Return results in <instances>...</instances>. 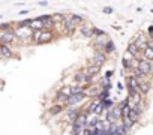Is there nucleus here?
I'll list each match as a JSON object with an SVG mask.
<instances>
[{
	"label": "nucleus",
	"mask_w": 153,
	"mask_h": 135,
	"mask_svg": "<svg viewBox=\"0 0 153 135\" xmlns=\"http://www.w3.org/2000/svg\"><path fill=\"white\" fill-rule=\"evenodd\" d=\"M69 89H71V95H81L86 90L84 86H80V84H71Z\"/></svg>",
	"instance_id": "obj_20"
},
{
	"label": "nucleus",
	"mask_w": 153,
	"mask_h": 135,
	"mask_svg": "<svg viewBox=\"0 0 153 135\" xmlns=\"http://www.w3.org/2000/svg\"><path fill=\"white\" fill-rule=\"evenodd\" d=\"M39 5L41 6H47V2H45V0H42V2H39Z\"/></svg>",
	"instance_id": "obj_41"
},
{
	"label": "nucleus",
	"mask_w": 153,
	"mask_h": 135,
	"mask_svg": "<svg viewBox=\"0 0 153 135\" xmlns=\"http://www.w3.org/2000/svg\"><path fill=\"white\" fill-rule=\"evenodd\" d=\"M29 29H30L32 32H36V30H44V24H42V21H39L38 18H32Z\"/></svg>",
	"instance_id": "obj_17"
},
{
	"label": "nucleus",
	"mask_w": 153,
	"mask_h": 135,
	"mask_svg": "<svg viewBox=\"0 0 153 135\" xmlns=\"http://www.w3.org/2000/svg\"><path fill=\"white\" fill-rule=\"evenodd\" d=\"M141 53H143V59H144V60H147V62H153V48L146 47Z\"/></svg>",
	"instance_id": "obj_24"
},
{
	"label": "nucleus",
	"mask_w": 153,
	"mask_h": 135,
	"mask_svg": "<svg viewBox=\"0 0 153 135\" xmlns=\"http://www.w3.org/2000/svg\"><path fill=\"white\" fill-rule=\"evenodd\" d=\"M147 41H149V39L146 38V35H144V33H138V35L132 39V42L138 47V50H140V51H143V50L147 47Z\"/></svg>",
	"instance_id": "obj_9"
},
{
	"label": "nucleus",
	"mask_w": 153,
	"mask_h": 135,
	"mask_svg": "<svg viewBox=\"0 0 153 135\" xmlns=\"http://www.w3.org/2000/svg\"><path fill=\"white\" fill-rule=\"evenodd\" d=\"M126 53H129L131 56H132V57H135V59H140V50H138V47H137V45L132 42V41H131L129 44H128V50H126Z\"/></svg>",
	"instance_id": "obj_12"
},
{
	"label": "nucleus",
	"mask_w": 153,
	"mask_h": 135,
	"mask_svg": "<svg viewBox=\"0 0 153 135\" xmlns=\"http://www.w3.org/2000/svg\"><path fill=\"white\" fill-rule=\"evenodd\" d=\"M104 111H105V110H104V107L101 105V101H99V104L96 105V108H95V111H93V114H92V116H98V117H99Z\"/></svg>",
	"instance_id": "obj_30"
},
{
	"label": "nucleus",
	"mask_w": 153,
	"mask_h": 135,
	"mask_svg": "<svg viewBox=\"0 0 153 135\" xmlns=\"http://www.w3.org/2000/svg\"><path fill=\"white\" fill-rule=\"evenodd\" d=\"M63 14H51V20L54 21V24L56 22H62V20H63Z\"/></svg>",
	"instance_id": "obj_32"
},
{
	"label": "nucleus",
	"mask_w": 153,
	"mask_h": 135,
	"mask_svg": "<svg viewBox=\"0 0 153 135\" xmlns=\"http://www.w3.org/2000/svg\"><path fill=\"white\" fill-rule=\"evenodd\" d=\"M26 14H29V11H27V9H24V11H20V15H26Z\"/></svg>",
	"instance_id": "obj_39"
},
{
	"label": "nucleus",
	"mask_w": 153,
	"mask_h": 135,
	"mask_svg": "<svg viewBox=\"0 0 153 135\" xmlns=\"http://www.w3.org/2000/svg\"><path fill=\"white\" fill-rule=\"evenodd\" d=\"M65 110V105H60V104H53L48 110V114L50 116H59L60 112Z\"/></svg>",
	"instance_id": "obj_14"
},
{
	"label": "nucleus",
	"mask_w": 153,
	"mask_h": 135,
	"mask_svg": "<svg viewBox=\"0 0 153 135\" xmlns=\"http://www.w3.org/2000/svg\"><path fill=\"white\" fill-rule=\"evenodd\" d=\"M81 135H96V129H95V131H89V129H83Z\"/></svg>",
	"instance_id": "obj_35"
},
{
	"label": "nucleus",
	"mask_w": 153,
	"mask_h": 135,
	"mask_svg": "<svg viewBox=\"0 0 153 135\" xmlns=\"http://www.w3.org/2000/svg\"><path fill=\"white\" fill-rule=\"evenodd\" d=\"M0 54H2V57H5V59H11L14 56L9 45H2V44H0Z\"/></svg>",
	"instance_id": "obj_16"
},
{
	"label": "nucleus",
	"mask_w": 153,
	"mask_h": 135,
	"mask_svg": "<svg viewBox=\"0 0 153 135\" xmlns=\"http://www.w3.org/2000/svg\"><path fill=\"white\" fill-rule=\"evenodd\" d=\"M110 90L111 89H101L99 90V95H98V101H104V99H108L110 98Z\"/></svg>",
	"instance_id": "obj_25"
},
{
	"label": "nucleus",
	"mask_w": 153,
	"mask_h": 135,
	"mask_svg": "<svg viewBox=\"0 0 153 135\" xmlns=\"http://www.w3.org/2000/svg\"><path fill=\"white\" fill-rule=\"evenodd\" d=\"M80 33H81L83 38H92V27L83 24V26L80 27Z\"/></svg>",
	"instance_id": "obj_22"
},
{
	"label": "nucleus",
	"mask_w": 153,
	"mask_h": 135,
	"mask_svg": "<svg viewBox=\"0 0 153 135\" xmlns=\"http://www.w3.org/2000/svg\"><path fill=\"white\" fill-rule=\"evenodd\" d=\"M105 32L102 30V29H98V27H92V36H101V35H104Z\"/></svg>",
	"instance_id": "obj_34"
},
{
	"label": "nucleus",
	"mask_w": 153,
	"mask_h": 135,
	"mask_svg": "<svg viewBox=\"0 0 153 135\" xmlns=\"http://www.w3.org/2000/svg\"><path fill=\"white\" fill-rule=\"evenodd\" d=\"M114 50H116L114 42L108 39V41L104 44V53H105V54H111V53H114Z\"/></svg>",
	"instance_id": "obj_18"
},
{
	"label": "nucleus",
	"mask_w": 153,
	"mask_h": 135,
	"mask_svg": "<svg viewBox=\"0 0 153 135\" xmlns=\"http://www.w3.org/2000/svg\"><path fill=\"white\" fill-rule=\"evenodd\" d=\"M126 87H128V93H129V95L140 93V92H138V83H137V80H135L132 75L126 77Z\"/></svg>",
	"instance_id": "obj_5"
},
{
	"label": "nucleus",
	"mask_w": 153,
	"mask_h": 135,
	"mask_svg": "<svg viewBox=\"0 0 153 135\" xmlns=\"http://www.w3.org/2000/svg\"><path fill=\"white\" fill-rule=\"evenodd\" d=\"M66 101H68V96H65V95H62L60 92H57V95H56V98H54V104L65 105V104H66Z\"/></svg>",
	"instance_id": "obj_27"
},
{
	"label": "nucleus",
	"mask_w": 153,
	"mask_h": 135,
	"mask_svg": "<svg viewBox=\"0 0 153 135\" xmlns=\"http://www.w3.org/2000/svg\"><path fill=\"white\" fill-rule=\"evenodd\" d=\"M117 89H119V90H123V84H122V83H117Z\"/></svg>",
	"instance_id": "obj_40"
},
{
	"label": "nucleus",
	"mask_w": 153,
	"mask_h": 135,
	"mask_svg": "<svg viewBox=\"0 0 153 135\" xmlns=\"http://www.w3.org/2000/svg\"><path fill=\"white\" fill-rule=\"evenodd\" d=\"M99 119H101V117H98V116H90V117H89V120H87L86 129H89V131H95V129H96V125H98V122H99Z\"/></svg>",
	"instance_id": "obj_15"
},
{
	"label": "nucleus",
	"mask_w": 153,
	"mask_h": 135,
	"mask_svg": "<svg viewBox=\"0 0 153 135\" xmlns=\"http://www.w3.org/2000/svg\"><path fill=\"white\" fill-rule=\"evenodd\" d=\"M102 12H104V14H111V12H113V8L107 6V8H104V9H102Z\"/></svg>",
	"instance_id": "obj_37"
},
{
	"label": "nucleus",
	"mask_w": 153,
	"mask_h": 135,
	"mask_svg": "<svg viewBox=\"0 0 153 135\" xmlns=\"http://www.w3.org/2000/svg\"><path fill=\"white\" fill-rule=\"evenodd\" d=\"M53 39H54V33H53V30H42L41 35H39V38H38L36 45H41V44H50Z\"/></svg>",
	"instance_id": "obj_4"
},
{
	"label": "nucleus",
	"mask_w": 153,
	"mask_h": 135,
	"mask_svg": "<svg viewBox=\"0 0 153 135\" xmlns=\"http://www.w3.org/2000/svg\"><path fill=\"white\" fill-rule=\"evenodd\" d=\"M59 92H60L62 95H65V96H71V89H69V86H63Z\"/></svg>",
	"instance_id": "obj_33"
},
{
	"label": "nucleus",
	"mask_w": 153,
	"mask_h": 135,
	"mask_svg": "<svg viewBox=\"0 0 153 135\" xmlns=\"http://www.w3.org/2000/svg\"><path fill=\"white\" fill-rule=\"evenodd\" d=\"M101 105L104 107V110H105V111H107V110H111V108L114 107V101L108 98V99H104V101H101Z\"/></svg>",
	"instance_id": "obj_28"
},
{
	"label": "nucleus",
	"mask_w": 153,
	"mask_h": 135,
	"mask_svg": "<svg viewBox=\"0 0 153 135\" xmlns=\"http://www.w3.org/2000/svg\"><path fill=\"white\" fill-rule=\"evenodd\" d=\"M83 128L77 123H71V135H81Z\"/></svg>",
	"instance_id": "obj_29"
},
{
	"label": "nucleus",
	"mask_w": 153,
	"mask_h": 135,
	"mask_svg": "<svg viewBox=\"0 0 153 135\" xmlns=\"http://www.w3.org/2000/svg\"><path fill=\"white\" fill-rule=\"evenodd\" d=\"M8 30H12L11 22H0V32H8Z\"/></svg>",
	"instance_id": "obj_31"
},
{
	"label": "nucleus",
	"mask_w": 153,
	"mask_h": 135,
	"mask_svg": "<svg viewBox=\"0 0 153 135\" xmlns=\"http://www.w3.org/2000/svg\"><path fill=\"white\" fill-rule=\"evenodd\" d=\"M110 112H111V116H113V117H114V119H116L117 122H119V120L122 119V110H120V108H119L117 105H114V107H113V108L110 110Z\"/></svg>",
	"instance_id": "obj_26"
},
{
	"label": "nucleus",
	"mask_w": 153,
	"mask_h": 135,
	"mask_svg": "<svg viewBox=\"0 0 153 135\" xmlns=\"http://www.w3.org/2000/svg\"><path fill=\"white\" fill-rule=\"evenodd\" d=\"M105 62H107V54L104 51H95V54L90 57V65L98 66V68H102Z\"/></svg>",
	"instance_id": "obj_2"
},
{
	"label": "nucleus",
	"mask_w": 153,
	"mask_h": 135,
	"mask_svg": "<svg viewBox=\"0 0 153 135\" xmlns=\"http://www.w3.org/2000/svg\"><path fill=\"white\" fill-rule=\"evenodd\" d=\"M138 69L147 77V75H150L152 71H153V65H152V62H147V60H144V59H138Z\"/></svg>",
	"instance_id": "obj_6"
},
{
	"label": "nucleus",
	"mask_w": 153,
	"mask_h": 135,
	"mask_svg": "<svg viewBox=\"0 0 153 135\" xmlns=\"http://www.w3.org/2000/svg\"><path fill=\"white\" fill-rule=\"evenodd\" d=\"M101 72V68H98V66H93V65H87L86 66V69H84V74L87 75V77H95V75H98Z\"/></svg>",
	"instance_id": "obj_13"
},
{
	"label": "nucleus",
	"mask_w": 153,
	"mask_h": 135,
	"mask_svg": "<svg viewBox=\"0 0 153 135\" xmlns=\"http://www.w3.org/2000/svg\"><path fill=\"white\" fill-rule=\"evenodd\" d=\"M120 120H122V123H120V125H122V126L125 128V131L129 134V132H131V129L134 128V125H135V123H134V122H131L128 117H122Z\"/></svg>",
	"instance_id": "obj_19"
},
{
	"label": "nucleus",
	"mask_w": 153,
	"mask_h": 135,
	"mask_svg": "<svg viewBox=\"0 0 153 135\" xmlns=\"http://www.w3.org/2000/svg\"><path fill=\"white\" fill-rule=\"evenodd\" d=\"M99 87L98 86H89L86 90H84V96L89 98V99H96L98 95H99Z\"/></svg>",
	"instance_id": "obj_11"
},
{
	"label": "nucleus",
	"mask_w": 153,
	"mask_h": 135,
	"mask_svg": "<svg viewBox=\"0 0 153 135\" xmlns=\"http://www.w3.org/2000/svg\"><path fill=\"white\" fill-rule=\"evenodd\" d=\"M113 74H114V71H107V72H105V78L110 80V78L113 77Z\"/></svg>",
	"instance_id": "obj_38"
},
{
	"label": "nucleus",
	"mask_w": 153,
	"mask_h": 135,
	"mask_svg": "<svg viewBox=\"0 0 153 135\" xmlns=\"http://www.w3.org/2000/svg\"><path fill=\"white\" fill-rule=\"evenodd\" d=\"M126 117H128V119H129L131 122H134V123H137V122L140 120V114L137 112V110H135V108H131Z\"/></svg>",
	"instance_id": "obj_21"
},
{
	"label": "nucleus",
	"mask_w": 153,
	"mask_h": 135,
	"mask_svg": "<svg viewBox=\"0 0 153 135\" xmlns=\"http://www.w3.org/2000/svg\"><path fill=\"white\" fill-rule=\"evenodd\" d=\"M147 35H149L150 39H153V26H149V29H147Z\"/></svg>",
	"instance_id": "obj_36"
},
{
	"label": "nucleus",
	"mask_w": 153,
	"mask_h": 135,
	"mask_svg": "<svg viewBox=\"0 0 153 135\" xmlns=\"http://www.w3.org/2000/svg\"><path fill=\"white\" fill-rule=\"evenodd\" d=\"M69 18H71V21L74 22L75 26H83L84 24V18L81 15H78V14H71Z\"/></svg>",
	"instance_id": "obj_23"
},
{
	"label": "nucleus",
	"mask_w": 153,
	"mask_h": 135,
	"mask_svg": "<svg viewBox=\"0 0 153 135\" xmlns=\"http://www.w3.org/2000/svg\"><path fill=\"white\" fill-rule=\"evenodd\" d=\"M62 24H63V30H65V33L66 35H72V32L75 30V24L71 21V18H69V15H65L63 17V20H62Z\"/></svg>",
	"instance_id": "obj_8"
},
{
	"label": "nucleus",
	"mask_w": 153,
	"mask_h": 135,
	"mask_svg": "<svg viewBox=\"0 0 153 135\" xmlns=\"http://www.w3.org/2000/svg\"><path fill=\"white\" fill-rule=\"evenodd\" d=\"M0 57H2V54H0Z\"/></svg>",
	"instance_id": "obj_42"
},
{
	"label": "nucleus",
	"mask_w": 153,
	"mask_h": 135,
	"mask_svg": "<svg viewBox=\"0 0 153 135\" xmlns=\"http://www.w3.org/2000/svg\"><path fill=\"white\" fill-rule=\"evenodd\" d=\"M15 41V33H14V29L12 30H8V32H2L0 33V44L2 45H9Z\"/></svg>",
	"instance_id": "obj_7"
},
{
	"label": "nucleus",
	"mask_w": 153,
	"mask_h": 135,
	"mask_svg": "<svg viewBox=\"0 0 153 135\" xmlns=\"http://www.w3.org/2000/svg\"><path fill=\"white\" fill-rule=\"evenodd\" d=\"M86 99V96H84V93H81V95H71V96H68V101H66V104H65V107H80V104L83 102Z\"/></svg>",
	"instance_id": "obj_3"
},
{
	"label": "nucleus",
	"mask_w": 153,
	"mask_h": 135,
	"mask_svg": "<svg viewBox=\"0 0 153 135\" xmlns=\"http://www.w3.org/2000/svg\"><path fill=\"white\" fill-rule=\"evenodd\" d=\"M80 114H81V107H69L66 111V120L72 123Z\"/></svg>",
	"instance_id": "obj_10"
},
{
	"label": "nucleus",
	"mask_w": 153,
	"mask_h": 135,
	"mask_svg": "<svg viewBox=\"0 0 153 135\" xmlns=\"http://www.w3.org/2000/svg\"><path fill=\"white\" fill-rule=\"evenodd\" d=\"M14 33H15V39H20L21 42H33V41H32L33 32H32L29 27H18V29H14Z\"/></svg>",
	"instance_id": "obj_1"
}]
</instances>
